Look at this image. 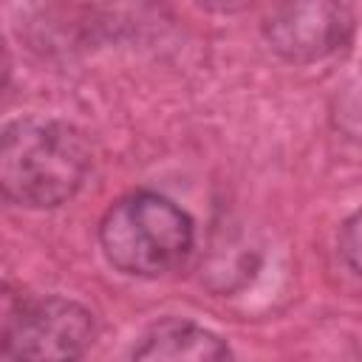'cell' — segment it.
Here are the masks:
<instances>
[{"label": "cell", "instance_id": "cell-1", "mask_svg": "<svg viewBox=\"0 0 362 362\" xmlns=\"http://www.w3.org/2000/svg\"><path fill=\"white\" fill-rule=\"evenodd\" d=\"M90 170L85 136L57 119H17L0 130V192L20 206L48 209L76 195Z\"/></svg>", "mask_w": 362, "mask_h": 362}, {"label": "cell", "instance_id": "cell-2", "mask_svg": "<svg viewBox=\"0 0 362 362\" xmlns=\"http://www.w3.org/2000/svg\"><path fill=\"white\" fill-rule=\"evenodd\" d=\"M192 221L158 192H130L119 198L99 223L105 257L124 274L158 277L178 269L192 249Z\"/></svg>", "mask_w": 362, "mask_h": 362}, {"label": "cell", "instance_id": "cell-3", "mask_svg": "<svg viewBox=\"0 0 362 362\" xmlns=\"http://www.w3.org/2000/svg\"><path fill=\"white\" fill-rule=\"evenodd\" d=\"M93 334V314L79 303L0 291V359H76Z\"/></svg>", "mask_w": 362, "mask_h": 362}, {"label": "cell", "instance_id": "cell-4", "mask_svg": "<svg viewBox=\"0 0 362 362\" xmlns=\"http://www.w3.org/2000/svg\"><path fill=\"white\" fill-rule=\"evenodd\" d=\"M351 34V14L339 0H280L266 23L272 48L288 62L334 54Z\"/></svg>", "mask_w": 362, "mask_h": 362}, {"label": "cell", "instance_id": "cell-5", "mask_svg": "<svg viewBox=\"0 0 362 362\" xmlns=\"http://www.w3.org/2000/svg\"><path fill=\"white\" fill-rule=\"evenodd\" d=\"M136 359H173V362H218L229 359V348L212 331L187 322V320H164L153 325L141 345L133 351Z\"/></svg>", "mask_w": 362, "mask_h": 362}, {"label": "cell", "instance_id": "cell-6", "mask_svg": "<svg viewBox=\"0 0 362 362\" xmlns=\"http://www.w3.org/2000/svg\"><path fill=\"white\" fill-rule=\"evenodd\" d=\"M339 246H342V252H345V257H348L351 272L356 274V272H359V260H356V255H359V229H356V215L345 223V235L339 238Z\"/></svg>", "mask_w": 362, "mask_h": 362}, {"label": "cell", "instance_id": "cell-7", "mask_svg": "<svg viewBox=\"0 0 362 362\" xmlns=\"http://www.w3.org/2000/svg\"><path fill=\"white\" fill-rule=\"evenodd\" d=\"M209 8L221 11V14H238V11H246L252 6H257L260 0H204Z\"/></svg>", "mask_w": 362, "mask_h": 362}, {"label": "cell", "instance_id": "cell-8", "mask_svg": "<svg viewBox=\"0 0 362 362\" xmlns=\"http://www.w3.org/2000/svg\"><path fill=\"white\" fill-rule=\"evenodd\" d=\"M8 76H11V57H8V48L3 42V37H0V93L8 85Z\"/></svg>", "mask_w": 362, "mask_h": 362}]
</instances>
